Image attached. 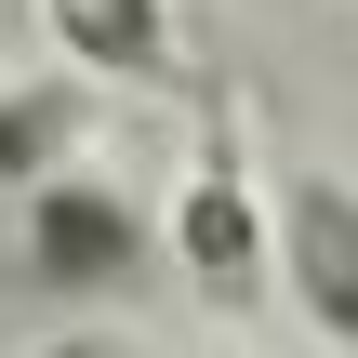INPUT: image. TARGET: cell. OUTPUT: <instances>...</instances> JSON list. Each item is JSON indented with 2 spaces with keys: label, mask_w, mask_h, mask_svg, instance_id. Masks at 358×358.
I'll list each match as a JSON object with an SVG mask.
<instances>
[{
  "label": "cell",
  "mask_w": 358,
  "mask_h": 358,
  "mask_svg": "<svg viewBox=\"0 0 358 358\" xmlns=\"http://www.w3.org/2000/svg\"><path fill=\"white\" fill-rule=\"evenodd\" d=\"M13 239H27V266L53 279V292H133L146 266H159V239H146V213L106 186V173H40L27 199H13Z\"/></svg>",
  "instance_id": "6da1fadb"
},
{
  "label": "cell",
  "mask_w": 358,
  "mask_h": 358,
  "mask_svg": "<svg viewBox=\"0 0 358 358\" xmlns=\"http://www.w3.org/2000/svg\"><path fill=\"white\" fill-rule=\"evenodd\" d=\"M173 266L199 279V306H252L266 292V213H252V173H239V133H226V106L199 120V173H186V199H173Z\"/></svg>",
  "instance_id": "7a4b0ae2"
},
{
  "label": "cell",
  "mask_w": 358,
  "mask_h": 358,
  "mask_svg": "<svg viewBox=\"0 0 358 358\" xmlns=\"http://www.w3.org/2000/svg\"><path fill=\"white\" fill-rule=\"evenodd\" d=\"M266 239H279L292 306L319 319V345H358V199H345V173H292Z\"/></svg>",
  "instance_id": "3957f363"
},
{
  "label": "cell",
  "mask_w": 358,
  "mask_h": 358,
  "mask_svg": "<svg viewBox=\"0 0 358 358\" xmlns=\"http://www.w3.org/2000/svg\"><path fill=\"white\" fill-rule=\"evenodd\" d=\"M53 13V53L93 66V80H159L173 66V0H40Z\"/></svg>",
  "instance_id": "277c9868"
},
{
  "label": "cell",
  "mask_w": 358,
  "mask_h": 358,
  "mask_svg": "<svg viewBox=\"0 0 358 358\" xmlns=\"http://www.w3.org/2000/svg\"><path fill=\"white\" fill-rule=\"evenodd\" d=\"M80 133H93V120H80V93H66V80H13V93H0V213H13V199H27Z\"/></svg>",
  "instance_id": "5b68a950"
},
{
  "label": "cell",
  "mask_w": 358,
  "mask_h": 358,
  "mask_svg": "<svg viewBox=\"0 0 358 358\" xmlns=\"http://www.w3.org/2000/svg\"><path fill=\"white\" fill-rule=\"evenodd\" d=\"M40 358H93V345H40Z\"/></svg>",
  "instance_id": "8992f818"
}]
</instances>
